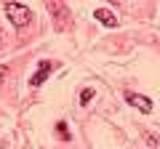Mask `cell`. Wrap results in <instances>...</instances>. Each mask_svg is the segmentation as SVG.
I'll return each mask as SVG.
<instances>
[{
    "label": "cell",
    "mask_w": 160,
    "mask_h": 149,
    "mask_svg": "<svg viewBox=\"0 0 160 149\" xmlns=\"http://www.w3.org/2000/svg\"><path fill=\"white\" fill-rule=\"evenodd\" d=\"M6 74H8V67H0V80H3Z\"/></svg>",
    "instance_id": "ba28073f"
},
{
    "label": "cell",
    "mask_w": 160,
    "mask_h": 149,
    "mask_svg": "<svg viewBox=\"0 0 160 149\" xmlns=\"http://www.w3.org/2000/svg\"><path fill=\"white\" fill-rule=\"evenodd\" d=\"M123 99H126L131 107H136L139 112H144V115H149L152 112V99H147V96H142V93H133V91H126L123 93Z\"/></svg>",
    "instance_id": "7a4b0ae2"
},
{
    "label": "cell",
    "mask_w": 160,
    "mask_h": 149,
    "mask_svg": "<svg viewBox=\"0 0 160 149\" xmlns=\"http://www.w3.org/2000/svg\"><path fill=\"white\" fill-rule=\"evenodd\" d=\"M53 69H56V64H53V61H40V64H38V72H35L32 77H29V85H32V88L43 85V83H46L48 77H51V72H53Z\"/></svg>",
    "instance_id": "3957f363"
},
{
    "label": "cell",
    "mask_w": 160,
    "mask_h": 149,
    "mask_svg": "<svg viewBox=\"0 0 160 149\" xmlns=\"http://www.w3.org/2000/svg\"><path fill=\"white\" fill-rule=\"evenodd\" d=\"M93 99V88H83V93H80V104H88Z\"/></svg>",
    "instance_id": "8992f818"
},
{
    "label": "cell",
    "mask_w": 160,
    "mask_h": 149,
    "mask_svg": "<svg viewBox=\"0 0 160 149\" xmlns=\"http://www.w3.org/2000/svg\"><path fill=\"white\" fill-rule=\"evenodd\" d=\"M56 131H59V138H64V141H67V138H69V131H67V123H56Z\"/></svg>",
    "instance_id": "52a82bcc"
},
{
    "label": "cell",
    "mask_w": 160,
    "mask_h": 149,
    "mask_svg": "<svg viewBox=\"0 0 160 149\" xmlns=\"http://www.w3.org/2000/svg\"><path fill=\"white\" fill-rule=\"evenodd\" d=\"M6 16L11 19V24L16 29H24L29 22H32V11L22 3H6Z\"/></svg>",
    "instance_id": "6da1fadb"
},
{
    "label": "cell",
    "mask_w": 160,
    "mask_h": 149,
    "mask_svg": "<svg viewBox=\"0 0 160 149\" xmlns=\"http://www.w3.org/2000/svg\"><path fill=\"white\" fill-rule=\"evenodd\" d=\"M93 19L102 22L104 27H118V19H115V13L109 11V8H96V11H93Z\"/></svg>",
    "instance_id": "277c9868"
},
{
    "label": "cell",
    "mask_w": 160,
    "mask_h": 149,
    "mask_svg": "<svg viewBox=\"0 0 160 149\" xmlns=\"http://www.w3.org/2000/svg\"><path fill=\"white\" fill-rule=\"evenodd\" d=\"M48 11L56 16V24H59V27H67V22H69L67 16H69V13H67V8H64L62 3H51V6H48Z\"/></svg>",
    "instance_id": "5b68a950"
}]
</instances>
